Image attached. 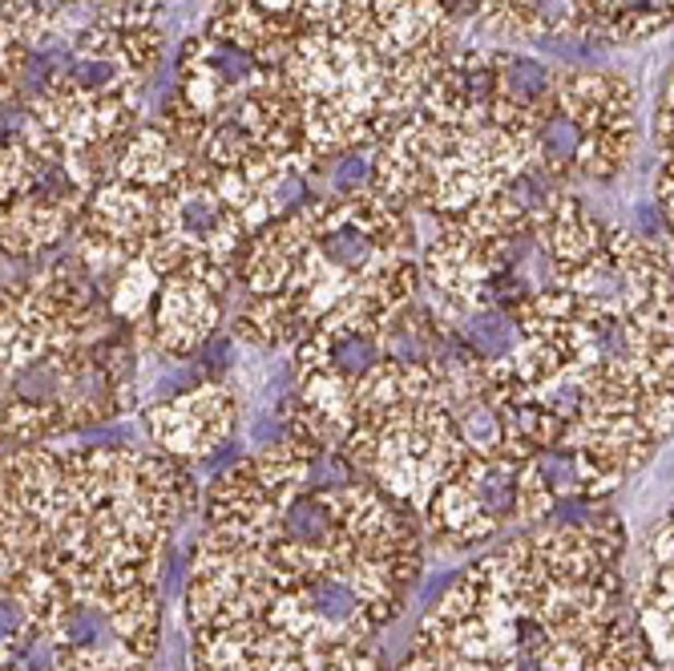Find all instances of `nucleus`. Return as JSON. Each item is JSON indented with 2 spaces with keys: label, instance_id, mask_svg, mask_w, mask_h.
Here are the masks:
<instances>
[{
  "label": "nucleus",
  "instance_id": "1",
  "mask_svg": "<svg viewBox=\"0 0 674 671\" xmlns=\"http://www.w3.org/2000/svg\"><path fill=\"white\" fill-rule=\"evenodd\" d=\"M421 514L340 445L279 433L202 494L182 578L190 671H388L376 639L424 575Z\"/></svg>",
  "mask_w": 674,
  "mask_h": 671
},
{
  "label": "nucleus",
  "instance_id": "2",
  "mask_svg": "<svg viewBox=\"0 0 674 671\" xmlns=\"http://www.w3.org/2000/svg\"><path fill=\"white\" fill-rule=\"evenodd\" d=\"M0 595L25 615L4 663L150 671L166 627L174 534L194 470L138 445L45 442L4 454Z\"/></svg>",
  "mask_w": 674,
  "mask_h": 671
},
{
  "label": "nucleus",
  "instance_id": "3",
  "mask_svg": "<svg viewBox=\"0 0 674 671\" xmlns=\"http://www.w3.org/2000/svg\"><path fill=\"white\" fill-rule=\"evenodd\" d=\"M626 522L586 497L452 578L397 671H659L622 575Z\"/></svg>",
  "mask_w": 674,
  "mask_h": 671
},
{
  "label": "nucleus",
  "instance_id": "4",
  "mask_svg": "<svg viewBox=\"0 0 674 671\" xmlns=\"http://www.w3.org/2000/svg\"><path fill=\"white\" fill-rule=\"evenodd\" d=\"M0 336L9 449L61 442L142 409V349L73 256L40 271L4 268Z\"/></svg>",
  "mask_w": 674,
  "mask_h": 671
},
{
  "label": "nucleus",
  "instance_id": "5",
  "mask_svg": "<svg viewBox=\"0 0 674 671\" xmlns=\"http://www.w3.org/2000/svg\"><path fill=\"white\" fill-rule=\"evenodd\" d=\"M412 211L376 190L271 219L235 268L230 336L259 352L295 349L383 263L412 256Z\"/></svg>",
  "mask_w": 674,
  "mask_h": 671
},
{
  "label": "nucleus",
  "instance_id": "6",
  "mask_svg": "<svg viewBox=\"0 0 674 671\" xmlns=\"http://www.w3.org/2000/svg\"><path fill=\"white\" fill-rule=\"evenodd\" d=\"M445 344L449 336L428 308L421 263L412 256L383 263L292 349V385L275 404L279 429L344 449L359 385L392 356L428 364Z\"/></svg>",
  "mask_w": 674,
  "mask_h": 671
},
{
  "label": "nucleus",
  "instance_id": "7",
  "mask_svg": "<svg viewBox=\"0 0 674 671\" xmlns=\"http://www.w3.org/2000/svg\"><path fill=\"white\" fill-rule=\"evenodd\" d=\"M344 454L371 482L424 514L437 490L469 461L437 361H383L356 389Z\"/></svg>",
  "mask_w": 674,
  "mask_h": 671
},
{
  "label": "nucleus",
  "instance_id": "8",
  "mask_svg": "<svg viewBox=\"0 0 674 671\" xmlns=\"http://www.w3.org/2000/svg\"><path fill=\"white\" fill-rule=\"evenodd\" d=\"M529 166L561 187L574 178L610 183L635 154V90L618 73H557L554 90L517 130Z\"/></svg>",
  "mask_w": 674,
  "mask_h": 671
},
{
  "label": "nucleus",
  "instance_id": "9",
  "mask_svg": "<svg viewBox=\"0 0 674 671\" xmlns=\"http://www.w3.org/2000/svg\"><path fill=\"white\" fill-rule=\"evenodd\" d=\"M529 457L489 454L469 457L421 514L424 542L433 558H457L501 534L529 530L525 510Z\"/></svg>",
  "mask_w": 674,
  "mask_h": 671
},
{
  "label": "nucleus",
  "instance_id": "10",
  "mask_svg": "<svg viewBox=\"0 0 674 671\" xmlns=\"http://www.w3.org/2000/svg\"><path fill=\"white\" fill-rule=\"evenodd\" d=\"M238 416H243V401L226 376H206L190 389L170 392V397L138 409L150 449L182 461L190 470L211 466L223 449H230Z\"/></svg>",
  "mask_w": 674,
  "mask_h": 671
},
{
  "label": "nucleus",
  "instance_id": "11",
  "mask_svg": "<svg viewBox=\"0 0 674 671\" xmlns=\"http://www.w3.org/2000/svg\"><path fill=\"white\" fill-rule=\"evenodd\" d=\"M635 611L654 668L674 671V514H666L647 538Z\"/></svg>",
  "mask_w": 674,
  "mask_h": 671
},
{
  "label": "nucleus",
  "instance_id": "12",
  "mask_svg": "<svg viewBox=\"0 0 674 671\" xmlns=\"http://www.w3.org/2000/svg\"><path fill=\"white\" fill-rule=\"evenodd\" d=\"M4 671H28V668H16V663H4ZM49 671H57V668H49Z\"/></svg>",
  "mask_w": 674,
  "mask_h": 671
}]
</instances>
